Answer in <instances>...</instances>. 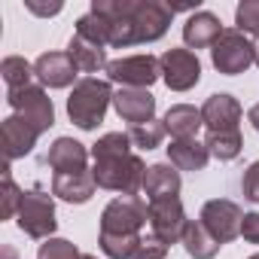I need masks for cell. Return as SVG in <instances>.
I'll return each instance as SVG.
<instances>
[{
	"label": "cell",
	"mask_w": 259,
	"mask_h": 259,
	"mask_svg": "<svg viewBox=\"0 0 259 259\" xmlns=\"http://www.w3.org/2000/svg\"><path fill=\"white\" fill-rule=\"evenodd\" d=\"M220 244H229L241 235V223H244V210L229 201V198H213L201 207V220H198Z\"/></svg>",
	"instance_id": "30bf717a"
},
{
	"label": "cell",
	"mask_w": 259,
	"mask_h": 259,
	"mask_svg": "<svg viewBox=\"0 0 259 259\" xmlns=\"http://www.w3.org/2000/svg\"><path fill=\"white\" fill-rule=\"evenodd\" d=\"M162 76V64L156 55H128L107 64V79L122 89H150Z\"/></svg>",
	"instance_id": "52a82bcc"
},
{
	"label": "cell",
	"mask_w": 259,
	"mask_h": 259,
	"mask_svg": "<svg viewBox=\"0 0 259 259\" xmlns=\"http://www.w3.org/2000/svg\"><path fill=\"white\" fill-rule=\"evenodd\" d=\"M113 101V89L107 79L98 76H85L73 85L70 98H67V116L73 125H79L82 132H92L98 128L107 116V107Z\"/></svg>",
	"instance_id": "277c9868"
},
{
	"label": "cell",
	"mask_w": 259,
	"mask_h": 259,
	"mask_svg": "<svg viewBox=\"0 0 259 259\" xmlns=\"http://www.w3.org/2000/svg\"><path fill=\"white\" fill-rule=\"evenodd\" d=\"M43 132L25 116L13 113L10 119H4L0 125V147H4V162H13V159H22L28 156L34 147H37V138Z\"/></svg>",
	"instance_id": "7c38bea8"
},
{
	"label": "cell",
	"mask_w": 259,
	"mask_h": 259,
	"mask_svg": "<svg viewBox=\"0 0 259 259\" xmlns=\"http://www.w3.org/2000/svg\"><path fill=\"white\" fill-rule=\"evenodd\" d=\"M168 159H171V165L177 171H204L210 153H207L204 144H198L195 138H189V141H171Z\"/></svg>",
	"instance_id": "7402d4cb"
},
{
	"label": "cell",
	"mask_w": 259,
	"mask_h": 259,
	"mask_svg": "<svg viewBox=\"0 0 259 259\" xmlns=\"http://www.w3.org/2000/svg\"><path fill=\"white\" fill-rule=\"evenodd\" d=\"M223 25L213 13H192L183 25V40L189 49H207L223 37Z\"/></svg>",
	"instance_id": "e0dca14e"
},
{
	"label": "cell",
	"mask_w": 259,
	"mask_h": 259,
	"mask_svg": "<svg viewBox=\"0 0 259 259\" xmlns=\"http://www.w3.org/2000/svg\"><path fill=\"white\" fill-rule=\"evenodd\" d=\"M210 61L220 73L226 76H235V73H244L253 61H256V43L247 40V34L229 28L223 31V37L210 46Z\"/></svg>",
	"instance_id": "8992f818"
},
{
	"label": "cell",
	"mask_w": 259,
	"mask_h": 259,
	"mask_svg": "<svg viewBox=\"0 0 259 259\" xmlns=\"http://www.w3.org/2000/svg\"><path fill=\"white\" fill-rule=\"evenodd\" d=\"M46 165L55 168V174H79L89 171V150L73 141V138H58L49 153H46Z\"/></svg>",
	"instance_id": "2e32d148"
},
{
	"label": "cell",
	"mask_w": 259,
	"mask_h": 259,
	"mask_svg": "<svg viewBox=\"0 0 259 259\" xmlns=\"http://www.w3.org/2000/svg\"><path fill=\"white\" fill-rule=\"evenodd\" d=\"M241 192H244L247 201L259 204V162H253V165L244 171V177H241Z\"/></svg>",
	"instance_id": "f546056e"
},
{
	"label": "cell",
	"mask_w": 259,
	"mask_h": 259,
	"mask_svg": "<svg viewBox=\"0 0 259 259\" xmlns=\"http://www.w3.org/2000/svg\"><path fill=\"white\" fill-rule=\"evenodd\" d=\"M241 235H244V241H250V244H259V213H244Z\"/></svg>",
	"instance_id": "1f68e13d"
},
{
	"label": "cell",
	"mask_w": 259,
	"mask_h": 259,
	"mask_svg": "<svg viewBox=\"0 0 259 259\" xmlns=\"http://www.w3.org/2000/svg\"><path fill=\"white\" fill-rule=\"evenodd\" d=\"M113 107L125 122H132V125L153 122V116H156V98L147 89H122V92H116Z\"/></svg>",
	"instance_id": "9a60e30c"
},
{
	"label": "cell",
	"mask_w": 259,
	"mask_h": 259,
	"mask_svg": "<svg viewBox=\"0 0 259 259\" xmlns=\"http://www.w3.org/2000/svg\"><path fill=\"white\" fill-rule=\"evenodd\" d=\"M256 64H259V43H256Z\"/></svg>",
	"instance_id": "e575fe53"
},
{
	"label": "cell",
	"mask_w": 259,
	"mask_h": 259,
	"mask_svg": "<svg viewBox=\"0 0 259 259\" xmlns=\"http://www.w3.org/2000/svg\"><path fill=\"white\" fill-rule=\"evenodd\" d=\"M180 192V171L174 165H150L144 177V195L147 201L156 198H171Z\"/></svg>",
	"instance_id": "ffe728a7"
},
{
	"label": "cell",
	"mask_w": 259,
	"mask_h": 259,
	"mask_svg": "<svg viewBox=\"0 0 259 259\" xmlns=\"http://www.w3.org/2000/svg\"><path fill=\"white\" fill-rule=\"evenodd\" d=\"M150 220V201L141 195H119L101 213V250L110 259H135L144 235V223Z\"/></svg>",
	"instance_id": "3957f363"
},
{
	"label": "cell",
	"mask_w": 259,
	"mask_h": 259,
	"mask_svg": "<svg viewBox=\"0 0 259 259\" xmlns=\"http://www.w3.org/2000/svg\"><path fill=\"white\" fill-rule=\"evenodd\" d=\"M186 213H183V204L177 195L171 198H156L150 201V229L153 235L162 241V244H177L183 241V232H186Z\"/></svg>",
	"instance_id": "9c48e42d"
},
{
	"label": "cell",
	"mask_w": 259,
	"mask_h": 259,
	"mask_svg": "<svg viewBox=\"0 0 259 259\" xmlns=\"http://www.w3.org/2000/svg\"><path fill=\"white\" fill-rule=\"evenodd\" d=\"M92 13L104 19L107 46L125 49L138 43H153L165 37L174 10L156 0H95Z\"/></svg>",
	"instance_id": "6da1fadb"
},
{
	"label": "cell",
	"mask_w": 259,
	"mask_h": 259,
	"mask_svg": "<svg viewBox=\"0 0 259 259\" xmlns=\"http://www.w3.org/2000/svg\"><path fill=\"white\" fill-rule=\"evenodd\" d=\"M165 135H168L165 122H156V119H153V122H144V125H132V128H128V138H132V144L141 147V150H156V147H162Z\"/></svg>",
	"instance_id": "cb8c5ba5"
},
{
	"label": "cell",
	"mask_w": 259,
	"mask_h": 259,
	"mask_svg": "<svg viewBox=\"0 0 259 259\" xmlns=\"http://www.w3.org/2000/svg\"><path fill=\"white\" fill-rule=\"evenodd\" d=\"M159 64H162L165 85L174 89V92H189L201 79V61L192 49H168L159 58Z\"/></svg>",
	"instance_id": "8fae6325"
},
{
	"label": "cell",
	"mask_w": 259,
	"mask_h": 259,
	"mask_svg": "<svg viewBox=\"0 0 259 259\" xmlns=\"http://www.w3.org/2000/svg\"><path fill=\"white\" fill-rule=\"evenodd\" d=\"M235 22H238L241 34L259 37V0H244V4L235 10Z\"/></svg>",
	"instance_id": "f1b7e54d"
},
{
	"label": "cell",
	"mask_w": 259,
	"mask_h": 259,
	"mask_svg": "<svg viewBox=\"0 0 259 259\" xmlns=\"http://www.w3.org/2000/svg\"><path fill=\"white\" fill-rule=\"evenodd\" d=\"M162 122H165V128L171 132L174 141H189V138H195V132L204 125L201 110H195L192 104H174V107L165 113Z\"/></svg>",
	"instance_id": "44dd1931"
},
{
	"label": "cell",
	"mask_w": 259,
	"mask_h": 259,
	"mask_svg": "<svg viewBox=\"0 0 259 259\" xmlns=\"http://www.w3.org/2000/svg\"><path fill=\"white\" fill-rule=\"evenodd\" d=\"M204 147H207V153H210L213 159H220V162H232V159L241 153L244 141H241V132H232V135H207Z\"/></svg>",
	"instance_id": "d4e9b609"
},
{
	"label": "cell",
	"mask_w": 259,
	"mask_h": 259,
	"mask_svg": "<svg viewBox=\"0 0 259 259\" xmlns=\"http://www.w3.org/2000/svg\"><path fill=\"white\" fill-rule=\"evenodd\" d=\"M247 119L253 122V128H256V132H259V104H256V107H250V113H247Z\"/></svg>",
	"instance_id": "836d02e7"
},
{
	"label": "cell",
	"mask_w": 259,
	"mask_h": 259,
	"mask_svg": "<svg viewBox=\"0 0 259 259\" xmlns=\"http://www.w3.org/2000/svg\"><path fill=\"white\" fill-rule=\"evenodd\" d=\"M165 253H168V244H162L156 235H150V238H144V241H141V247H138L135 259H165Z\"/></svg>",
	"instance_id": "4dcf8cb0"
},
{
	"label": "cell",
	"mask_w": 259,
	"mask_h": 259,
	"mask_svg": "<svg viewBox=\"0 0 259 259\" xmlns=\"http://www.w3.org/2000/svg\"><path fill=\"white\" fill-rule=\"evenodd\" d=\"M37 259H82V253L64 238H49L46 244H40Z\"/></svg>",
	"instance_id": "83f0119b"
},
{
	"label": "cell",
	"mask_w": 259,
	"mask_h": 259,
	"mask_svg": "<svg viewBox=\"0 0 259 259\" xmlns=\"http://www.w3.org/2000/svg\"><path fill=\"white\" fill-rule=\"evenodd\" d=\"M250 259H259V253H256V256H250Z\"/></svg>",
	"instance_id": "8d00e7d4"
},
{
	"label": "cell",
	"mask_w": 259,
	"mask_h": 259,
	"mask_svg": "<svg viewBox=\"0 0 259 259\" xmlns=\"http://www.w3.org/2000/svg\"><path fill=\"white\" fill-rule=\"evenodd\" d=\"M58 220H55V201L49 192H43L40 186L28 189L22 195V207H19V229L34 238V241H49L55 232Z\"/></svg>",
	"instance_id": "5b68a950"
},
{
	"label": "cell",
	"mask_w": 259,
	"mask_h": 259,
	"mask_svg": "<svg viewBox=\"0 0 259 259\" xmlns=\"http://www.w3.org/2000/svg\"><path fill=\"white\" fill-rule=\"evenodd\" d=\"M7 101L10 107L31 119L40 132H49V128L55 125V110H52V98L43 92V85H22V89H10L7 92Z\"/></svg>",
	"instance_id": "ba28073f"
},
{
	"label": "cell",
	"mask_w": 259,
	"mask_h": 259,
	"mask_svg": "<svg viewBox=\"0 0 259 259\" xmlns=\"http://www.w3.org/2000/svg\"><path fill=\"white\" fill-rule=\"evenodd\" d=\"M95 174L79 171V174H55L52 177V195L70 201V204H85L95 195Z\"/></svg>",
	"instance_id": "ac0fdd59"
},
{
	"label": "cell",
	"mask_w": 259,
	"mask_h": 259,
	"mask_svg": "<svg viewBox=\"0 0 259 259\" xmlns=\"http://www.w3.org/2000/svg\"><path fill=\"white\" fill-rule=\"evenodd\" d=\"M4 189H0V195H4V201H0V217L10 220V217H19V207H22V189L13 183V174H10V162H4Z\"/></svg>",
	"instance_id": "4316f807"
},
{
	"label": "cell",
	"mask_w": 259,
	"mask_h": 259,
	"mask_svg": "<svg viewBox=\"0 0 259 259\" xmlns=\"http://www.w3.org/2000/svg\"><path fill=\"white\" fill-rule=\"evenodd\" d=\"M0 73L7 79V89H22V85H31L34 64H28L19 55H10V58H4V64H0Z\"/></svg>",
	"instance_id": "484cf974"
},
{
	"label": "cell",
	"mask_w": 259,
	"mask_h": 259,
	"mask_svg": "<svg viewBox=\"0 0 259 259\" xmlns=\"http://www.w3.org/2000/svg\"><path fill=\"white\" fill-rule=\"evenodd\" d=\"M67 52H70V58L76 61L79 73H98V70H107V64H110V61H107V46H101V43H95V40H85V37H79V34L70 37Z\"/></svg>",
	"instance_id": "d6986e66"
},
{
	"label": "cell",
	"mask_w": 259,
	"mask_h": 259,
	"mask_svg": "<svg viewBox=\"0 0 259 259\" xmlns=\"http://www.w3.org/2000/svg\"><path fill=\"white\" fill-rule=\"evenodd\" d=\"M201 119L207 135H232L241 122V104L232 95H210L201 104Z\"/></svg>",
	"instance_id": "4fadbf2b"
},
{
	"label": "cell",
	"mask_w": 259,
	"mask_h": 259,
	"mask_svg": "<svg viewBox=\"0 0 259 259\" xmlns=\"http://www.w3.org/2000/svg\"><path fill=\"white\" fill-rule=\"evenodd\" d=\"M183 247H186V253L192 256V259H213L217 253H220V241L201 226V223H195V220H189L186 223V232H183V241H180Z\"/></svg>",
	"instance_id": "603a6c76"
},
{
	"label": "cell",
	"mask_w": 259,
	"mask_h": 259,
	"mask_svg": "<svg viewBox=\"0 0 259 259\" xmlns=\"http://www.w3.org/2000/svg\"><path fill=\"white\" fill-rule=\"evenodd\" d=\"M76 73L79 67L70 58V52H46L34 61V76L49 89H67L76 79Z\"/></svg>",
	"instance_id": "5bb4252c"
},
{
	"label": "cell",
	"mask_w": 259,
	"mask_h": 259,
	"mask_svg": "<svg viewBox=\"0 0 259 259\" xmlns=\"http://www.w3.org/2000/svg\"><path fill=\"white\" fill-rule=\"evenodd\" d=\"M92 159H95V183L101 189L110 192H122V195H138L144 192V177H147V165L141 156L132 153V138L122 132H110L104 135L95 147H92Z\"/></svg>",
	"instance_id": "7a4b0ae2"
},
{
	"label": "cell",
	"mask_w": 259,
	"mask_h": 259,
	"mask_svg": "<svg viewBox=\"0 0 259 259\" xmlns=\"http://www.w3.org/2000/svg\"><path fill=\"white\" fill-rule=\"evenodd\" d=\"M82 259H98V256H89V253H85V256H82Z\"/></svg>",
	"instance_id": "d590c367"
},
{
	"label": "cell",
	"mask_w": 259,
	"mask_h": 259,
	"mask_svg": "<svg viewBox=\"0 0 259 259\" xmlns=\"http://www.w3.org/2000/svg\"><path fill=\"white\" fill-rule=\"evenodd\" d=\"M25 7L37 16H58L61 13V4L55 0V4H37V0H25Z\"/></svg>",
	"instance_id": "d6a6232c"
}]
</instances>
